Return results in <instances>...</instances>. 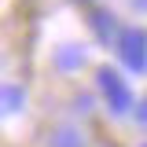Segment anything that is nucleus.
<instances>
[{
	"instance_id": "obj_4",
	"label": "nucleus",
	"mask_w": 147,
	"mask_h": 147,
	"mask_svg": "<svg viewBox=\"0 0 147 147\" xmlns=\"http://www.w3.org/2000/svg\"><path fill=\"white\" fill-rule=\"evenodd\" d=\"M92 30H96L99 40H110V37H114V15H110V11H96V15H92Z\"/></svg>"
},
{
	"instance_id": "obj_8",
	"label": "nucleus",
	"mask_w": 147,
	"mask_h": 147,
	"mask_svg": "<svg viewBox=\"0 0 147 147\" xmlns=\"http://www.w3.org/2000/svg\"><path fill=\"white\" fill-rule=\"evenodd\" d=\"M144 147H147V144H144Z\"/></svg>"
},
{
	"instance_id": "obj_3",
	"label": "nucleus",
	"mask_w": 147,
	"mask_h": 147,
	"mask_svg": "<svg viewBox=\"0 0 147 147\" xmlns=\"http://www.w3.org/2000/svg\"><path fill=\"white\" fill-rule=\"evenodd\" d=\"M22 103H26V92L18 88V85H0V118L22 110Z\"/></svg>"
},
{
	"instance_id": "obj_7",
	"label": "nucleus",
	"mask_w": 147,
	"mask_h": 147,
	"mask_svg": "<svg viewBox=\"0 0 147 147\" xmlns=\"http://www.w3.org/2000/svg\"><path fill=\"white\" fill-rule=\"evenodd\" d=\"M136 118H140V121H144V125H147V99H144V103H140V107H136Z\"/></svg>"
},
{
	"instance_id": "obj_1",
	"label": "nucleus",
	"mask_w": 147,
	"mask_h": 147,
	"mask_svg": "<svg viewBox=\"0 0 147 147\" xmlns=\"http://www.w3.org/2000/svg\"><path fill=\"white\" fill-rule=\"evenodd\" d=\"M118 55L132 74H144L147 70V33L144 30H121L118 37Z\"/></svg>"
},
{
	"instance_id": "obj_6",
	"label": "nucleus",
	"mask_w": 147,
	"mask_h": 147,
	"mask_svg": "<svg viewBox=\"0 0 147 147\" xmlns=\"http://www.w3.org/2000/svg\"><path fill=\"white\" fill-rule=\"evenodd\" d=\"M52 147H85V140L77 136V129H59L52 136Z\"/></svg>"
},
{
	"instance_id": "obj_2",
	"label": "nucleus",
	"mask_w": 147,
	"mask_h": 147,
	"mask_svg": "<svg viewBox=\"0 0 147 147\" xmlns=\"http://www.w3.org/2000/svg\"><path fill=\"white\" fill-rule=\"evenodd\" d=\"M96 81H99V88H103V96H107V103H110L114 114H125V110L132 107V92H129V85L121 81V74H118V70L103 66Z\"/></svg>"
},
{
	"instance_id": "obj_5",
	"label": "nucleus",
	"mask_w": 147,
	"mask_h": 147,
	"mask_svg": "<svg viewBox=\"0 0 147 147\" xmlns=\"http://www.w3.org/2000/svg\"><path fill=\"white\" fill-rule=\"evenodd\" d=\"M55 63H59L63 70H74V66H81V63H85V52H81V48H74V44H66V48H59Z\"/></svg>"
}]
</instances>
